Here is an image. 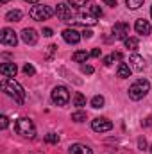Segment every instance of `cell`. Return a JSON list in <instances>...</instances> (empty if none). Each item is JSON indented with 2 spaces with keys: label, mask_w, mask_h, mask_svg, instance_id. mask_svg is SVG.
<instances>
[{
  "label": "cell",
  "mask_w": 152,
  "mask_h": 154,
  "mask_svg": "<svg viewBox=\"0 0 152 154\" xmlns=\"http://www.w3.org/2000/svg\"><path fill=\"white\" fill-rule=\"evenodd\" d=\"M74 104H75L77 108H82V106H86V97H84L82 93H79V91H77L75 95H74Z\"/></svg>",
  "instance_id": "obj_21"
},
{
  "label": "cell",
  "mask_w": 152,
  "mask_h": 154,
  "mask_svg": "<svg viewBox=\"0 0 152 154\" xmlns=\"http://www.w3.org/2000/svg\"><path fill=\"white\" fill-rule=\"evenodd\" d=\"M23 2H29V4H38L39 0H23Z\"/></svg>",
  "instance_id": "obj_37"
},
{
  "label": "cell",
  "mask_w": 152,
  "mask_h": 154,
  "mask_svg": "<svg viewBox=\"0 0 152 154\" xmlns=\"http://www.w3.org/2000/svg\"><path fill=\"white\" fill-rule=\"evenodd\" d=\"M52 34H54V31H52V29H48V27H47V29H43V36H47V38H50Z\"/></svg>",
  "instance_id": "obj_33"
},
{
  "label": "cell",
  "mask_w": 152,
  "mask_h": 154,
  "mask_svg": "<svg viewBox=\"0 0 152 154\" xmlns=\"http://www.w3.org/2000/svg\"><path fill=\"white\" fill-rule=\"evenodd\" d=\"M14 127H16V133L22 134V136H25V138H34L36 136V127H34V124H32L31 118H20V120H16Z\"/></svg>",
  "instance_id": "obj_3"
},
{
  "label": "cell",
  "mask_w": 152,
  "mask_h": 154,
  "mask_svg": "<svg viewBox=\"0 0 152 154\" xmlns=\"http://www.w3.org/2000/svg\"><path fill=\"white\" fill-rule=\"evenodd\" d=\"M129 63H131V66H132L134 70H138V72L145 68V59H143L140 54H132L131 59H129Z\"/></svg>",
  "instance_id": "obj_14"
},
{
  "label": "cell",
  "mask_w": 152,
  "mask_h": 154,
  "mask_svg": "<svg viewBox=\"0 0 152 154\" xmlns=\"http://www.w3.org/2000/svg\"><path fill=\"white\" fill-rule=\"evenodd\" d=\"M134 29H136V32H138V34H141V36H149V34H150V23H149L147 20H143V18L136 20Z\"/></svg>",
  "instance_id": "obj_11"
},
{
  "label": "cell",
  "mask_w": 152,
  "mask_h": 154,
  "mask_svg": "<svg viewBox=\"0 0 152 154\" xmlns=\"http://www.w3.org/2000/svg\"><path fill=\"white\" fill-rule=\"evenodd\" d=\"M88 57H90V54H88L86 50H77V52H74V56H72V59H74L75 63H86Z\"/></svg>",
  "instance_id": "obj_19"
},
{
  "label": "cell",
  "mask_w": 152,
  "mask_h": 154,
  "mask_svg": "<svg viewBox=\"0 0 152 154\" xmlns=\"http://www.w3.org/2000/svg\"><path fill=\"white\" fill-rule=\"evenodd\" d=\"M22 16H23V14H22L20 9H13V11H9V13L5 14V20H7V22H20Z\"/></svg>",
  "instance_id": "obj_18"
},
{
  "label": "cell",
  "mask_w": 152,
  "mask_h": 154,
  "mask_svg": "<svg viewBox=\"0 0 152 154\" xmlns=\"http://www.w3.org/2000/svg\"><path fill=\"white\" fill-rule=\"evenodd\" d=\"M0 43L2 45H7V47H16V43H18V38H16V32L13 31V29H2V32H0Z\"/></svg>",
  "instance_id": "obj_7"
},
{
  "label": "cell",
  "mask_w": 152,
  "mask_h": 154,
  "mask_svg": "<svg viewBox=\"0 0 152 154\" xmlns=\"http://www.w3.org/2000/svg\"><path fill=\"white\" fill-rule=\"evenodd\" d=\"M45 142H47V143H57V142H59V134H56V133H48V134L45 136Z\"/></svg>",
  "instance_id": "obj_25"
},
{
  "label": "cell",
  "mask_w": 152,
  "mask_h": 154,
  "mask_svg": "<svg viewBox=\"0 0 152 154\" xmlns=\"http://www.w3.org/2000/svg\"><path fill=\"white\" fill-rule=\"evenodd\" d=\"M72 120L74 122H84L86 120V113L84 111H75V113H72Z\"/></svg>",
  "instance_id": "obj_26"
},
{
  "label": "cell",
  "mask_w": 152,
  "mask_h": 154,
  "mask_svg": "<svg viewBox=\"0 0 152 154\" xmlns=\"http://www.w3.org/2000/svg\"><path fill=\"white\" fill-rule=\"evenodd\" d=\"M54 13H56V11H54L50 5H32L31 11H29L31 18H32V20H38V22H41V20H48Z\"/></svg>",
  "instance_id": "obj_4"
},
{
  "label": "cell",
  "mask_w": 152,
  "mask_h": 154,
  "mask_svg": "<svg viewBox=\"0 0 152 154\" xmlns=\"http://www.w3.org/2000/svg\"><path fill=\"white\" fill-rule=\"evenodd\" d=\"M91 36H93V32H91V31H84V32H82V38H86V39H90Z\"/></svg>",
  "instance_id": "obj_35"
},
{
  "label": "cell",
  "mask_w": 152,
  "mask_h": 154,
  "mask_svg": "<svg viewBox=\"0 0 152 154\" xmlns=\"http://www.w3.org/2000/svg\"><path fill=\"white\" fill-rule=\"evenodd\" d=\"M116 75L120 77V79H127V77L131 75V66L125 65V63H120L118 68H116Z\"/></svg>",
  "instance_id": "obj_17"
},
{
  "label": "cell",
  "mask_w": 152,
  "mask_h": 154,
  "mask_svg": "<svg viewBox=\"0 0 152 154\" xmlns=\"http://www.w3.org/2000/svg\"><path fill=\"white\" fill-rule=\"evenodd\" d=\"M104 2H106L109 7H116V0H104Z\"/></svg>",
  "instance_id": "obj_36"
},
{
  "label": "cell",
  "mask_w": 152,
  "mask_h": 154,
  "mask_svg": "<svg viewBox=\"0 0 152 154\" xmlns=\"http://www.w3.org/2000/svg\"><path fill=\"white\" fill-rule=\"evenodd\" d=\"M90 56H91V57H99V56H100V48H93V50L90 52Z\"/></svg>",
  "instance_id": "obj_34"
},
{
  "label": "cell",
  "mask_w": 152,
  "mask_h": 154,
  "mask_svg": "<svg viewBox=\"0 0 152 154\" xmlns=\"http://www.w3.org/2000/svg\"><path fill=\"white\" fill-rule=\"evenodd\" d=\"M0 86H2V90H4L9 97H13L18 104H23V102H25V91H23L22 84L16 82L13 77H5Z\"/></svg>",
  "instance_id": "obj_1"
},
{
  "label": "cell",
  "mask_w": 152,
  "mask_h": 154,
  "mask_svg": "<svg viewBox=\"0 0 152 154\" xmlns=\"http://www.w3.org/2000/svg\"><path fill=\"white\" fill-rule=\"evenodd\" d=\"M123 41H125V47H127L129 50H136V48H138V43H140L138 38H131V36L127 39H123Z\"/></svg>",
  "instance_id": "obj_23"
},
{
  "label": "cell",
  "mask_w": 152,
  "mask_h": 154,
  "mask_svg": "<svg viewBox=\"0 0 152 154\" xmlns=\"http://www.w3.org/2000/svg\"><path fill=\"white\" fill-rule=\"evenodd\" d=\"M7 124H9L7 116H5V115H2V116H0V127H2V129H5V127H7Z\"/></svg>",
  "instance_id": "obj_32"
},
{
  "label": "cell",
  "mask_w": 152,
  "mask_h": 154,
  "mask_svg": "<svg viewBox=\"0 0 152 154\" xmlns=\"http://www.w3.org/2000/svg\"><path fill=\"white\" fill-rule=\"evenodd\" d=\"M52 102L54 104H57V106H66L68 104V100H70V91H68V88H65V86H56L54 90H52Z\"/></svg>",
  "instance_id": "obj_5"
},
{
  "label": "cell",
  "mask_w": 152,
  "mask_h": 154,
  "mask_svg": "<svg viewBox=\"0 0 152 154\" xmlns=\"http://www.w3.org/2000/svg\"><path fill=\"white\" fill-rule=\"evenodd\" d=\"M0 2H2V4H5V2H7V0H0Z\"/></svg>",
  "instance_id": "obj_38"
},
{
  "label": "cell",
  "mask_w": 152,
  "mask_h": 154,
  "mask_svg": "<svg viewBox=\"0 0 152 154\" xmlns=\"http://www.w3.org/2000/svg\"><path fill=\"white\" fill-rule=\"evenodd\" d=\"M150 16H152V5H150Z\"/></svg>",
  "instance_id": "obj_40"
},
{
  "label": "cell",
  "mask_w": 152,
  "mask_h": 154,
  "mask_svg": "<svg viewBox=\"0 0 152 154\" xmlns=\"http://www.w3.org/2000/svg\"><path fill=\"white\" fill-rule=\"evenodd\" d=\"M125 4H127L129 9H138V7L143 5V0H125Z\"/></svg>",
  "instance_id": "obj_24"
},
{
  "label": "cell",
  "mask_w": 152,
  "mask_h": 154,
  "mask_svg": "<svg viewBox=\"0 0 152 154\" xmlns=\"http://www.w3.org/2000/svg\"><path fill=\"white\" fill-rule=\"evenodd\" d=\"M16 72H18V68H16L14 63H4V65H0V74H2V75L14 77L16 75Z\"/></svg>",
  "instance_id": "obj_13"
},
{
  "label": "cell",
  "mask_w": 152,
  "mask_h": 154,
  "mask_svg": "<svg viewBox=\"0 0 152 154\" xmlns=\"http://www.w3.org/2000/svg\"><path fill=\"white\" fill-rule=\"evenodd\" d=\"M32 154H43V152H38V151H36V152H32Z\"/></svg>",
  "instance_id": "obj_39"
},
{
  "label": "cell",
  "mask_w": 152,
  "mask_h": 154,
  "mask_svg": "<svg viewBox=\"0 0 152 154\" xmlns=\"http://www.w3.org/2000/svg\"><path fill=\"white\" fill-rule=\"evenodd\" d=\"M104 102H106V100H104V97H102V95H95V97L91 99V106H93L95 109L102 108V106H104Z\"/></svg>",
  "instance_id": "obj_22"
},
{
  "label": "cell",
  "mask_w": 152,
  "mask_h": 154,
  "mask_svg": "<svg viewBox=\"0 0 152 154\" xmlns=\"http://www.w3.org/2000/svg\"><path fill=\"white\" fill-rule=\"evenodd\" d=\"M66 4H70L72 7H82L88 4V0H66Z\"/></svg>",
  "instance_id": "obj_27"
},
{
  "label": "cell",
  "mask_w": 152,
  "mask_h": 154,
  "mask_svg": "<svg viewBox=\"0 0 152 154\" xmlns=\"http://www.w3.org/2000/svg\"><path fill=\"white\" fill-rule=\"evenodd\" d=\"M91 129L97 133H106V131L113 129V122L108 118H95V120H91Z\"/></svg>",
  "instance_id": "obj_8"
},
{
  "label": "cell",
  "mask_w": 152,
  "mask_h": 154,
  "mask_svg": "<svg viewBox=\"0 0 152 154\" xmlns=\"http://www.w3.org/2000/svg\"><path fill=\"white\" fill-rule=\"evenodd\" d=\"M129 31H131V27L125 22H116L113 25V36L116 39H127L129 38Z\"/></svg>",
  "instance_id": "obj_9"
},
{
  "label": "cell",
  "mask_w": 152,
  "mask_h": 154,
  "mask_svg": "<svg viewBox=\"0 0 152 154\" xmlns=\"http://www.w3.org/2000/svg\"><path fill=\"white\" fill-rule=\"evenodd\" d=\"M68 152L70 154H93L90 147L81 145V143H74V145H70V147H68Z\"/></svg>",
  "instance_id": "obj_15"
},
{
  "label": "cell",
  "mask_w": 152,
  "mask_h": 154,
  "mask_svg": "<svg viewBox=\"0 0 152 154\" xmlns=\"http://www.w3.org/2000/svg\"><path fill=\"white\" fill-rule=\"evenodd\" d=\"M22 39H23L27 45H36L38 34H36L34 29H23V31H22Z\"/></svg>",
  "instance_id": "obj_12"
},
{
  "label": "cell",
  "mask_w": 152,
  "mask_h": 154,
  "mask_svg": "<svg viewBox=\"0 0 152 154\" xmlns=\"http://www.w3.org/2000/svg\"><path fill=\"white\" fill-rule=\"evenodd\" d=\"M138 147H140V151H145L147 149V140L145 138H140L138 140Z\"/></svg>",
  "instance_id": "obj_31"
},
{
  "label": "cell",
  "mask_w": 152,
  "mask_h": 154,
  "mask_svg": "<svg viewBox=\"0 0 152 154\" xmlns=\"http://www.w3.org/2000/svg\"><path fill=\"white\" fill-rule=\"evenodd\" d=\"M63 39L66 43H70V45H77L81 41V34L77 32L75 29H65L63 31Z\"/></svg>",
  "instance_id": "obj_10"
},
{
  "label": "cell",
  "mask_w": 152,
  "mask_h": 154,
  "mask_svg": "<svg viewBox=\"0 0 152 154\" xmlns=\"http://www.w3.org/2000/svg\"><path fill=\"white\" fill-rule=\"evenodd\" d=\"M77 23H82V25H95L97 23V16L93 14H79V20H75Z\"/></svg>",
  "instance_id": "obj_16"
},
{
  "label": "cell",
  "mask_w": 152,
  "mask_h": 154,
  "mask_svg": "<svg viewBox=\"0 0 152 154\" xmlns=\"http://www.w3.org/2000/svg\"><path fill=\"white\" fill-rule=\"evenodd\" d=\"M23 72H25L27 75H34V74H36V68H34L31 63H27V65L23 66Z\"/></svg>",
  "instance_id": "obj_28"
},
{
  "label": "cell",
  "mask_w": 152,
  "mask_h": 154,
  "mask_svg": "<svg viewBox=\"0 0 152 154\" xmlns=\"http://www.w3.org/2000/svg\"><path fill=\"white\" fill-rule=\"evenodd\" d=\"M91 14L99 18V16H102V9H100L99 5H91Z\"/></svg>",
  "instance_id": "obj_29"
},
{
  "label": "cell",
  "mask_w": 152,
  "mask_h": 154,
  "mask_svg": "<svg viewBox=\"0 0 152 154\" xmlns=\"http://www.w3.org/2000/svg\"><path fill=\"white\" fill-rule=\"evenodd\" d=\"M81 70H82V74H88V75H90V74H93V66H91V65H82V68H81Z\"/></svg>",
  "instance_id": "obj_30"
},
{
  "label": "cell",
  "mask_w": 152,
  "mask_h": 154,
  "mask_svg": "<svg viewBox=\"0 0 152 154\" xmlns=\"http://www.w3.org/2000/svg\"><path fill=\"white\" fill-rule=\"evenodd\" d=\"M150 154H152V147H150Z\"/></svg>",
  "instance_id": "obj_41"
},
{
  "label": "cell",
  "mask_w": 152,
  "mask_h": 154,
  "mask_svg": "<svg viewBox=\"0 0 152 154\" xmlns=\"http://www.w3.org/2000/svg\"><path fill=\"white\" fill-rule=\"evenodd\" d=\"M149 90H150V82L147 79H138L129 86V97L132 100H140L149 93Z\"/></svg>",
  "instance_id": "obj_2"
},
{
  "label": "cell",
  "mask_w": 152,
  "mask_h": 154,
  "mask_svg": "<svg viewBox=\"0 0 152 154\" xmlns=\"http://www.w3.org/2000/svg\"><path fill=\"white\" fill-rule=\"evenodd\" d=\"M56 14H57V18L63 20V22H72V18L75 16V7L68 5L66 2L57 4V7H56Z\"/></svg>",
  "instance_id": "obj_6"
},
{
  "label": "cell",
  "mask_w": 152,
  "mask_h": 154,
  "mask_svg": "<svg viewBox=\"0 0 152 154\" xmlns=\"http://www.w3.org/2000/svg\"><path fill=\"white\" fill-rule=\"evenodd\" d=\"M120 59H122V54H120V52H113L111 56L104 57V65L109 66V65H113V61H120Z\"/></svg>",
  "instance_id": "obj_20"
}]
</instances>
